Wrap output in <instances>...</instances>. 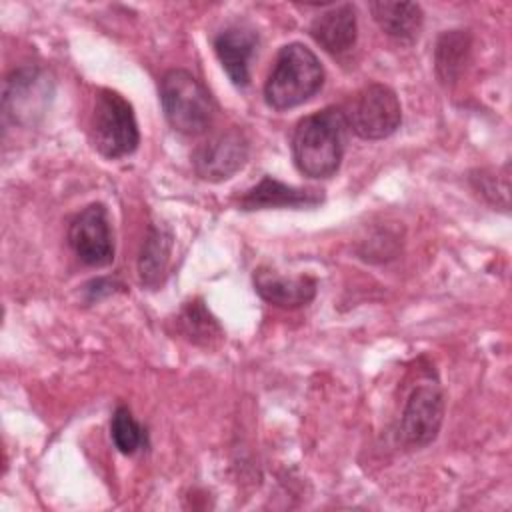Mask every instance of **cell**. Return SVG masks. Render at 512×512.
Listing matches in <instances>:
<instances>
[{
  "label": "cell",
  "instance_id": "obj_1",
  "mask_svg": "<svg viewBox=\"0 0 512 512\" xmlns=\"http://www.w3.org/2000/svg\"><path fill=\"white\" fill-rule=\"evenodd\" d=\"M348 122L340 108H324L304 116L292 134V158L300 174L330 178L340 168L346 150Z\"/></svg>",
  "mask_w": 512,
  "mask_h": 512
},
{
  "label": "cell",
  "instance_id": "obj_2",
  "mask_svg": "<svg viewBox=\"0 0 512 512\" xmlns=\"http://www.w3.org/2000/svg\"><path fill=\"white\" fill-rule=\"evenodd\" d=\"M324 84V68L318 56L304 44L292 42L280 48L264 84L266 104L288 110L308 102Z\"/></svg>",
  "mask_w": 512,
  "mask_h": 512
},
{
  "label": "cell",
  "instance_id": "obj_3",
  "mask_svg": "<svg viewBox=\"0 0 512 512\" xmlns=\"http://www.w3.org/2000/svg\"><path fill=\"white\" fill-rule=\"evenodd\" d=\"M160 102L168 124L186 136L206 132L216 114V104L206 86L188 70L172 68L160 78Z\"/></svg>",
  "mask_w": 512,
  "mask_h": 512
},
{
  "label": "cell",
  "instance_id": "obj_4",
  "mask_svg": "<svg viewBox=\"0 0 512 512\" xmlns=\"http://www.w3.org/2000/svg\"><path fill=\"white\" fill-rule=\"evenodd\" d=\"M92 146L108 160L132 154L140 144V132L132 104L116 90L102 88L94 98L90 116Z\"/></svg>",
  "mask_w": 512,
  "mask_h": 512
},
{
  "label": "cell",
  "instance_id": "obj_5",
  "mask_svg": "<svg viewBox=\"0 0 512 512\" xmlns=\"http://www.w3.org/2000/svg\"><path fill=\"white\" fill-rule=\"evenodd\" d=\"M348 126L364 140H382L396 132L402 108L396 92L386 84H368L358 90L344 112Z\"/></svg>",
  "mask_w": 512,
  "mask_h": 512
},
{
  "label": "cell",
  "instance_id": "obj_6",
  "mask_svg": "<svg viewBox=\"0 0 512 512\" xmlns=\"http://www.w3.org/2000/svg\"><path fill=\"white\" fill-rule=\"evenodd\" d=\"M68 244L86 266L100 268L114 260L112 228L104 204L94 202L72 218Z\"/></svg>",
  "mask_w": 512,
  "mask_h": 512
},
{
  "label": "cell",
  "instance_id": "obj_7",
  "mask_svg": "<svg viewBox=\"0 0 512 512\" xmlns=\"http://www.w3.org/2000/svg\"><path fill=\"white\" fill-rule=\"evenodd\" d=\"M444 420V394L438 384H418L406 404L400 418V436L404 444L412 448L428 446L436 440Z\"/></svg>",
  "mask_w": 512,
  "mask_h": 512
},
{
  "label": "cell",
  "instance_id": "obj_8",
  "mask_svg": "<svg viewBox=\"0 0 512 512\" xmlns=\"http://www.w3.org/2000/svg\"><path fill=\"white\" fill-rule=\"evenodd\" d=\"M250 144L242 130L228 128L200 144L192 156L196 174L208 182L232 178L248 160Z\"/></svg>",
  "mask_w": 512,
  "mask_h": 512
},
{
  "label": "cell",
  "instance_id": "obj_9",
  "mask_svg": "<svg viewBox=\"0 0 512 512\" xmlns=\"http://www.w3.org/2000/svg\"><path fill=\"white\" fill-rule=\"evenodd\" d=\"M50 96V80L36 66H20L4 82V116L18 124L32 122Z\"/></svg>",
  "mask_w": 512,
  "mask_h": 512
},
{
  "label": "cell",
  "instance_id": "obj_10",
  "mask_svg": "<svg viewBox=\"0 0 512 512\" xmlns=\"http://www.w3.org/2000/svg\"><path fill=\"white\" fill-rule=\"evenodd\" d=\"M258 34L248 26H230L214 38V52L234 86L250 82V62L256 54Z\"/></svg>",
  "mask_w": 512,
  "mask_h": 512
},
{
  "label": "cell",
  "instance_id": "obj_11",
  "mask_svg": "<svg viewBox=\"0 0 512 512\" xmlns=\"http://www.w3.org/2000/svg\"><path fill=\"white\" fill-rule=\"evenodd\" d=\"M322 192L314 188L288 186L272 176H264L256 186L248 188L238 196L236 204L240 210H262V208H308L322 202Z\"/></svg>",
  "mask_w": 512,
  "mask_h": 512
},
{
  "label": "cell",
  "instance_id": "obj_12",
  "mask_svg": "<svg viewBox=\"0 0 512 512\" xmlns=\"http://www.w3.org/2000/svg\"><path fill=\"white\" fill-rule=\"evenodd\" d=\"M254 290L262 300L280 308H300L314 300L318 282L312 276H280L270 268H258L252 276Z\"/></svg>",
  "mask_w": 512,
  "mask_h": 512
},
{
  "label": "cell",
  "instance_id": "obj_13",
  "mask_svg": "<svg viewBox=\"0 0 512 512\" xmlns=\"http://www.w3.org/2000/svg\"><path fill=\"white\" fill-rule=\"evenodd\" d=\"M310 36L330 54L348 52L358 38L354 6L340 4L318 14L310 24Z\"/></svg>",
  "mask_w": 512,
  "mask_h": 512
},
{
  "label": "cell",
  "instance_id": "obj_14",
  "mask_svg": "<svg viewBox=\"0 0 512 512\" xmlns=\"http://www.w3.org/2000/svg\"><path fill=\"white\" fill-rule=\"evenodd\" d=\"M368 8L372 12V18L380 26V30L390 38L402 44H412L418 40L424 24V12L420 4L378 0V2H370Z\"/></svg>",
  "mask_w": 512,
  "mask_h": 512
},
{
  "label": "cell",
  "instance_id": "obj_15",
  "mask_svg": "<svg viewBox=\"0 0 512 512\" xmlns=\"http://www.w3.org/2000/svg\"><path fill=\"white\" fill-rule=\"evenodd\" d=\"M472 36L468 30L442 32L434 48L436 76L444 86H452L460 80L470 56Z\"/></svg>",
  "mask_w": 512,
  "mask_h": 512
},
{
  "label": "cell",
  "instance_id": "obj_16",
  "mask_svg": "<svg viewBox=\"0 0 512 512\" xmlns=\"http://www.w3.org/2000/svg\"><path fill=\"white\" fill-rule=\"evenodd\" d=\"M170 248H172V236L162 226H150L148 234L144 238L140 258H138V276L140 282L148 288H156L162 284L170 260Z\"/></svg>",
  "mask_w": 512,
  "mask_h": 512
},
{
  "label": "cell",
  "instance_id": "obj_17",
  "mask_svg": "<svg viewBox=\"0 0 512 512\" xmlns=\"http://www.w3.org/2000/svg\"><path fill=\"white\" fill-rule=\"evenodd\" d=\"M178 326L180 332L198 346H212L214 340H220L222 330L216 322V318L206 310L202 300H194L184 304V308L178 314Z\"/></svg>",
  "mask_w": 512,
  "mask_h": 512
},
{
  "label": "cell",
  "instance_id": "obj_18",
  "mask_svg": "<svg viewBox=\"0 0 512 512\" xmlns=\"http://www.w3.org/2000/svg\"><path fill=\"white\" fill-rule=\"evenodd\" d=\"M110 436L118 452L126 456L134 454L144 444V430L126 406H118L114 410V416L110 422Z\"/></svg>",
  "mask_w": 512,
  "mask_h": 512
},
{
  "label": "cell",
  "instance_id": "obj_19",
  "mask_svg": "<svg viewBox=\"0 0 512 512\" xmlns=\"http://www.w3.org/2000/svg\"><path fill=\"white\" fill-rule=\"evenodd\" d=\"M474 188L482 192V196L490 198L492 204H498V194L502 196V200L508 202V168L502 172V176L498 178V174H488L486 170H480L478 176H472Z\"/></svg>",
  "mask_w": 512,
  "mask_h": 512
}]
</instances>
